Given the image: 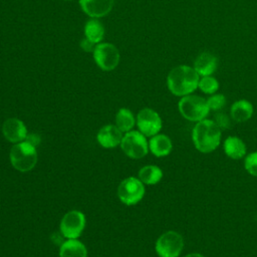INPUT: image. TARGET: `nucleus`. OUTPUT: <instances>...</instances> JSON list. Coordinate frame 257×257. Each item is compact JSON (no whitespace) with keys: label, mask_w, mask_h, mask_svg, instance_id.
Segmentation results:
<instances>
[{"label":"nucleus","mask_w":257,"mask_h":257,"mask_svg":"<svg viewBox=\"0 0 257 257\" xmlns=\"http://www.w3.org/2000/svg\"><path fill=\"white\" fill-rule=\"evenodd\" d=\"M200 76L193 66L181 64L170 70L167 76L169 91L179 97L192 94L198 89Z\"/></svg>","instance_id":"f257e3e1"},{"label":"nucleus","mask_w":257,"mask_h":257,"mask_svg":"<svg viewBox=\"0 0 257 257\" xmlns=\"http://www.w3.org/2000/svg\"><path fill=\"white\" fill-rule=\"evenodd\" d=\"M84 37L98 44L104 37V27L97 18H90L84 25Z\"/></svg>","instance_id":"aec40b11"},{"label":"nucleus","mask_w":257,"mask_h":257,"mask_svg":"<svg viewBox=\"0 0 257 257\" xmlns=\"http://www.w3.org/2000/svg\"><path fill=\"white\" fill-rule=\"evenodd\" d=\"M38 154L36 147L28 141L14 144L9 152V161L12 167L21 172L26 173L34 169L37 164Z\"/></svg>","instance_id":"7ed1b4c3"},{"label":"nucleus","mask_w":257,"mask_h":257,"mask_svg":"<svg viewBox=\"0 0 257 257\" xmlns=\"http://www.w3.org/2000/svg\"><path fill=\"white\" fill-rule=\"evenodd\" d=\"M114 124L123 133L134 130L136 125V116L134 112L126 107H121L117 110L114 118Z\"/></svg>","instance_id":"412c9836"},{"label":"nucleus","mask_w":257,"mask_h":257,"mask_svg":"<svg viewBox=\"0 0 257 257\" xmlns=\"http://www.w3.org/2000/svg\"><path fill=\"white\" fill-rule=\"evenodd\" d=\"M244 169L249 175L257 178V151L251 152L245 156Z\"/></svg>","instance_id":"b1692460"},{"label":"nucleus","mask_w":257,"mask_h":257,"mask_svg":"<svg viewBox=\"0 0 257 257\" xmlns=\"http://www.w3.org/2000/svg\"><path fill=\"white\" fill-rule=\"evenodd\" d=\"M178 109L185 119L193 122L207 118L210 112L206 98L194 93L180 97Z\"/></svg>","instance_id":"20e7f679"},{"label":"nucleus","mask_w":257,"mask_h":257,"mask_svg":"<svg viewBox=\"0 0 257 257\" xmlns=\"http://www.w3.org/2000/svg\"><path fill=\"white\" fill-rule=\"evenodd\" d=\"M80 48L83 50V51H86V52H93L94 50V47L96 44H94L93 42H91L90 40H88L87 38H83L80 40Z\"/></svg>","instance_id":"a878e982"},{"label":"nucleus","mask_w":257,"mask_h":257,"mask_svg":"<svg viewBox=\"0 0 257 257\" xmlns=\"http://www.w3.org/2000/svg\"><path fill=\"white\" fill-rule=\"evenodd\" d=\"M223 151L229 159L241 160L247 155V146L241 138L228 136L223 142Z\"/></svg>","instance_id":"dca6fc26"},{"label":"nucleus","mask_w":257,"mask_h":257,"mask_svg":"<svg viewBox=\"0 0 257 257\" xmlns=\"http://www.w3.org/2000/svg\"><path fill=\"white\" fill-rule=\"evenodd\" d=\"M254 107L251 101L245 98H241L231 104L229 115L235 122H245L252 117Z\"/></svg>","instance_id":"f3484780"},{"label":"nucleus","mask_w":257,"mask_h":257,"mask_svg":"<svg viewBox=\"0 0 257 257\" xmlns=\"http://www.w3.org/2000/svg\"><path fill=\"white\" fill-rule=\"evenodd\" d=\"M59 257H87V249L78 239H66L59 247Z\"/></svg>","instance_id":"a211bd4d"},{"label":"nucleus","mask_w":257,"mask_h":257,"mask_svg":"<svg viewBox=\"0 0 257 257\" xmlns=\"http://www.w3.org/2000/svg\"><path fill=\"white\" fill-rule=\"evenodd\" d=\"M123 133L115 124H105L96 134L97 143L104 149H114L120 145Z\"/></svg>","instance_id":"f8f14e48"},{"label":"nucleus","mask_w":257,"mask_h":257,"mask_svg":"<svg viewBox=\"0 0 257 257\" xmlns=\"http://www.w3.org/2000/svg\"><path fill=\"white\" fill-rule=\"evenodd\" d=\"M113 1L114 0H79V6L87 16L98 19L111 11Z\"/></svg>","instance_id":"ddd939ff"},{"label":"nucleus","mask_w":257,"mask_h":257,"mask_svg":"<svg viewBox=\"0 0 257 257\" xmlns=\"http://www.w3.org/2000/svg\"><path fill=\"white\" fill-rule=\"evenodd\" d=\"M85 225V215L79 210H71L63 215L59 230L65 239H78L84 231Z\"/></svg>","instance_id":"1a4fd4ad"},{"label":"nucleus","mask_w":257,"mask_h":257,"mask_svg":"<svg viewBox=\"0 0 257 257\" xmlns=\"http://www.w3.org/2000/svg\"><path fill=\"white\" fill-rule=\"evenodd\" d=\"M184 257H206V256L203 255L202 253H199V252H192V253L186 254Z\"/></svg>","instance_id":"bb28decb"},{"label":"nucleus","mask_w":257,"mask_h":257,"mask_svg":"<svg viewBox=\"0 0 257 257\" xmlns=\"http://www.w3.org/2000/svg\"><path fill=\"white\" fill-rule=\"evenodd\" d=\"M116 194L122 204L126 206L137 205L145 197V184L138 177H127L119 183Z\"/></svg>","instance_id":"0eeeda50"},{"label":"nucleus","mask_w":257,"mask_h":257,"mask_svg":"<svg viewBox=\"0 0 257 257\" xmlns=\"http://www.w3.org/2000/svg\"><path fill=\"white\" fill-rule=\"evenodd\" d=\"M120 149L126 157L134 160H139L148 155L149 141L145 135L140 131L132 130L123 134Z\"/></svg>","instance_id":"423d86ee"},{"label":"nucleus","mask_w":257,"mask_h":257,"mask_svg":"<svg viewBox=\"0 0 257 257\" xmlns=\"http://www.w3.org/2000/svg\"><path fill=\"white\" fill-rule=\"evenodd\" d=\"M136 125L147 138L159 134L163 127V120L158 111L151 107L142 108L136 116Z\"/></svg>","instance_id":"9d476101"},{"label":"nucleus","mask_w":257,"mask_h":257,"mask_svg":"<svg viewBox=\"0 0 257 257\" xmlns=\"http://www.w3.org/2000/svg\"><path fill=\"white\" fill-rule=\"evenodd\" d=\"M92 56L96 65L103 71L113 70L118 65L120 59L117 47L108 42H100L96 44Z\"/></svg>","instance_id":"6e6552de"},{"label":"nucleus","mask_w":257,"mask_h":257,"mask_svg":"<svg viewBox=\"0 0 257 257\" xmlns=\"http://www.w3.org/2000/svg\"><path fill=\"white\" fill-rule=\"evenodd\" d=\"M210 111H220L226 104V96L223 93H213L206 98Z\"/></svg>","instance_id":"5701e85b"},{"label":"nucleus","mask_w":257,"mask_h":257,"mask_svg":"<svg viewBox=\"0 0 257 257\" xmlns=\"http://www.w3.org/2000/svg\"><path fill=\"white\" fill-rule=\"evenodd\" d=\"M220 87V83L218 79L213 75H207V76H200L199 83H198V89L201 90L204 94L211 95L213 93L218 92Z\"/></svg>","instance_id":"4be33fe9"},{"label":"nucleus","mask_w":257,"mask_h":257,"mask_svg":"<svg viewBox=\"0 0 257 257\" xmlns=\"http://www.w3.org/2000/svg\"><path fill=\"white\" fill-rule=\"evenodd\" d=\"M149 151L157 158L169 156L173 151V142L165 134H157L149 140Z\"/></svg>","instance_id":"2eb2a0df"},{"label":"nucleus","mask_w":257,"mask_h":257,"mask_svg":"<svg viewBox=\"0 0 257 257\" xmlns=\"http://www.w3.org/2000/svg\"><path fill=\"white\" fill-rule=\"evenodd\" d=\"M2 134L11 144H17L27 139L28 131L25 123L17 117H9L2 124Z\"/></svg>","instance_id":"9b49d317"},{"label":"nucleus","mask_w":257,"mask_h":257,"mask_svg":"<svg viewBox=\"0 0 257 257\" xmlns=\"http://www.w3.org/2000/svg\"><path fill=\"white\" fill-rule=\"evenodd\" d=\"M213 120L221 128V131L228 130L231 126V117H230V115H228L225 112L217 111Z\"/></svg>","instance_id":"393cba45"},{"label":"nucleus","mask_w":257,"mask_h":257,"mask_svg":"<svg viewBox=\"0 0 257 257\" xmlns=\"http://www.w3.org/2000/svg\"><path fill=\"white\" fill-rule=\"evenodd\" d=\"M222 131L213 119L204 118L192 130V142L196 150L202 154L214 152L221 144Z\"/></svg>","instance_id":"f03ea898"},{"label":"nucleus","mask_w":257,"mask_h":257,"mask_svg":"<svg viewBox=\"0 0 257 257\" xmlns=\"http://www.w3.org/2000/svg\"><path fill=\"white\" fill-rule=\"evenodd\" d=\"M64 1H71V0H64Z\"/></svg>","instance_id":"cd10ccee"},{"label":"nucleus","mask_w":257,"mask_h":257,"mask_svg":"<svg viewBox=\"0 0 257 257\" xmlns=\"http://www.w3.org/2000/svg\"><path fill=\"white\" fill-rule=\"evenodd\" d=\"M184 247V237L174 230L161 234L155 243V251L159 257H179Z\"/></svg>","instance_id":"39448f33"},{"label":"nucleus","mask_w":257,"mask_h":257,"mask_svg":"<svg viewBox=\"0 0 257 257\" xmlns=\"http://www.w3.org/2000/svg\"><path fill=\"white\" fill-rule=\"evenodd\" d=\"M164 177L163 170L156 165H147L140 169L138 173V178L145 184L149 186L157 185L161 182Z\"/></svg>","instance_id":"6ab92c4d"},{"label":"nucleus","mask_w":257,"mask_h":257,"mask_svg":"<svg viewBox=\"0 0 257 257\" xmlns=\"http://www.w3.org/2000/svg\"><path fill=\"white\" fill-rule=\"evenodd\" d=\"M193 67L199 76L213 75L218 68V58L212 52L203 51L196 57Z\"/></svg>","instance_id":"4468645a"}]
</instances>
